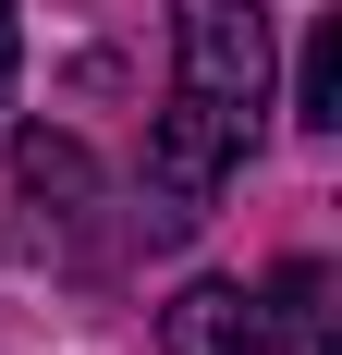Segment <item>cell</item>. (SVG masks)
<instances>
[{
    "label": "cell",
    "mask_w": 342,
    "mask_h": 355,
    "mask_svg": "<svg viewBox=\"0 0 342 355\" xmlns=\"http://www.w3.org/2000/svg\"><path fill=\"white\" fill-rule=\"evenodd\" d=\"M159 355H257V294L244 282H183L159 306Z\"/></svg>",
    "instance_id": "cell-4"
},
{
    "label": "cell",
    "mask_w": 342,
    "mask_h": 355,
    "mask_svg": "<svg viewBox=\"0 0 342 355\" xmlns=\"http://www.w3.org/2000/svg\"><path fill=\"white\" fill-rule=\"evenodd\" d=\"M0 196H12V257H86V209H98V159L73 135H49V123H25L12 135V172H0Z\"/></svg>",
    "instance_id": "cell-2"
},
{
    "label": "cell",
    "mask_w": 342,
    "mask_h": 355,
    "mask_svg": "<svg viewBox=\"0 0 342 355\" xmlns=\"http://www.w3.org/2000/svg\"><path fill=\"white\" fill-rule=\"evenodd\" d=\"M257 355H342L330 343V270L318 257H281L257 282Z\"/></svg>",
    "instance_id": "cell-3"
},
{
    "label": "cell",
    "mask_w": 342,
    "mask_h": 355,
    "mask_svg": "<svg viewBox=\"0 0 342 355\" xmlns=\"http://www.w3.org/2000/svg\"><path fill=\"white\" fill-rule=\"evenodd\" d=\"M294 123H306V135H330V123H342V12H318V25H306V62H294Z\"/></svg>",
    "instance_id": "cell-5"
},
{
    "label": "cell",
    "mask_w": 342,
    "mask_h": 355,
    "mask_svg": "<svg viewBox=\"0 0 342 355\" xmlns=\"http://www.w3.org/2000/svg\"><path fill=\"white\" fill-rule=\"evenodd\" d=\"M257 110H269V12L257 0H183L171 12V110L147 135V209H135L147 245H183L208 220V196L257 147Z\"/></svg>",
    "instance_id": "cell-1"
},
{
    "label": "cell",
    "mask_w": 342,
    "mask_h": 355,
    "mask_svg": "<svg viewBox=\"0 0 342 355\" xmlns=\"http://www.w3.org/2000/svg\"><path fill=\"white\" fill-rule=\"evenodd\" d=\"M12 73H25V0H0V110H12Z\"/></svg>",
    "instance_id": "cell-6"
}]
</instances>
